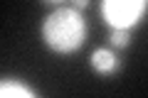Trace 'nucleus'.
<instances>
[{"label":"nucleus","mask_w":148,"mask_h":98,"mask_svg":"<svg viewBox=\"0 0 148 98\" xmlns=\"http://www.w3.org/2000/svg\"><path fill=\"white\" fill-rule=\"evenodd\" d=\"M148 10V0H104L101 12L111 30H131Z\"/></svg>","instance_id":"2"},{"label":"nucleus","mask_w":148,"mask_h":98,"mask_svg":"<svg viewBox=\"0 0 148 98\" xmlns=\"http://www.w3.org/2000/svg\"><path fill=\"white\" fill-rule=\"evenodd\" d=\"M111 44L116 49H123V47L131 44V30H114L111 32Z\"/></svg>","instance_id":"5"},{"label":"nucleus","mask_w":148,"mask_h":98,"mask_svg":"<svg viewBox=\"0 0 148 98\" xmlns=\"http://www.w3.org/2000/svg\"><path fill=\"white\" fill-rule=\"evenodd\" d=\"M91 66L99 74H114L119 69V57L114 52H109V49H96L91 54Z\"/></svg>","instance_id":"3"},{"label":"nucleus","mask_w":148,"mask_h":98,"mask_svg":"<svg viewBox=\"0 0 148 98\" xmlns=\"http://www.w3.org/2000/svg\"><path fill=\"white\" fill-rule=\"evenodd\" d=\"M42 3H47V5H62L64 0H42Z\"/></svg>","instance_id":"7"},{"label":"nucleus","mask_w":148,"mask_h":98,"mask_svg":"<svg viewBox=\"0 0 148 98\" xmlns=\"http://www.w3.org/2000/svg\"><path fill=\"white\" fill-rule=\"evenodd\" d=\"M0 96L3 98H35V91L27 86H22V83L17 81H10V78H3V83H0Z\"/></svg>","instance_id":"4"},{"label":"nucleus","mask_w":148,"mask_h":98,"mask_svg":"<svg viewBox=\"0 0 148 98\" xmlns=\"http://www.w3.org/2000/svg\"><path fill=\"white\" fill-rule=\"evenodd\" d=\"M69 5L77 7V10H84V7L89 5V0H69Z\"/></svg>","instance_id":"6"},{"label":"nucleus","mask_w":148,"mask_h":98,"mask_svg":"<svg viewBox=\"0 0 148 98\" xmlns=\"http://www.w3.org/2000/svg\"><path fill=\"white\" fill-rule=\"evenodd\" d=\"M42 39L57 54L77 52L86 39V22L77 7H57L42 22Z\"/></svg>","instance_id":"1"}]
</instances>
